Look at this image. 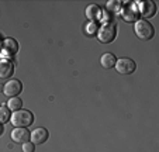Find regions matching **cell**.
<instances>
[{"label": "cell", "mask_w": 159, "mask_h": 152, "mask_svg": "<svg viewBox=\"0 0 159 152\" xmlns=\"http://www.w3.org/2000/svg\"><path fill=\"white\" fill-rule=\"evenodd\" d=\"M10 121L16 128H27L28 125L33 124L34 116L28 110H18L13 113V116L10 117Z\"/></svg>", "instance_id": "6da1fadb"}, {"label": "cell", "mask_w": 159, "mask_h": 152, "mask_svg": "<svg viewBox=\"0 0 159 152\" xmlns=\"http://www.w3.org/2000/svg\"><path fill=\"white\" fill-rule=\"evenodd\" d=\"M134 31H135V34H137V37H138L139 39H142V41H148V39H151L153 37V34H155V30H153L152 24L147 20L135 21Z\"/></svg>", "instance_id": "7a4b0ae2"}, {"label": "cell", "mask_w": 159, "mask_h": 152, "mask_svg": "<svg viewBox=\"0 0 159 152\" xmlns=\"http://www.w3.org/2000/svg\"><path fill=\"white\" fill-rule=\"evenodd\" d=\"M116 34H117V30H116L114 24L106 23L99 28L97 37H99L100 42H103V44H108V42H111L113 39L116 38Z\"/></svg>", "instance_id": "3957f363"}, {"label": "cell", "mask_w": 159, "mask_h": 152, "mask_svg": "<svg viewBox=\"0 0 159 152\" xmlns=\"http://www.w3.org/2000/svg\"><path fill=\"white\" fill-rule=\"evenodd\" d=\"M116 69L121 75H131L137 69V63L132 59H129V58H120L116 62Z\"/></svg>", "instance_id": "277c9868"}, {"label": "cell", "mask_w": 159, "mask_h": 152, "mask_svg": "<svg viewBox=\"0 0 159 152\" xmlns=\"http://www.w3.org/2000/svg\"><path fill=\"white\" fill-rule=\"evenodd\" d=\"M21 90H23L21 82L17 81V79H11V81H9L4 85L3 93L6 96H10V97H16V96H18L21 93Z\"/></svg>", "instance_id": "5b68a950"}, {"label": "cell", "mask_w": 159, "mask_h": 152, "mask_svg": "<svg viewBox=\"0 0 159 152\" xmlns=\"http://www.w3.org/2000/svg\"><path fill=\"white\" fill-rule=\"evenodd\" d=\"M48 137H49L48 130L42 128V127H39V128H35L33 132H30V140H31V142H33L34 145L44 144L45 141L48 140Z\"/></svg>", "instance_id": "8992f818"}, {"label": "cell", "mask_w": 159, "mask_h": 152, "mask_svg": "<svg viewBox=\"0 0 159 152\" xmlns=\"http://www.w3.org/2000/svg\"><path fill=\"white\" fill-rule=\"evenodd\" d=\"M11 140L17 144H24L30 140V132L25 128H14L11 131Z\"/></svg>", "instance_id": "52a82bcc"}, {"label": "cell", "mask_w": 159, "mask_h": 152, "mask_svg": "<svg viewBox=\"0 0 159 152\" xmlns=\"http://www.w3.org/2000/svg\"><path fill=\"white\" fill-rule=\"evenodd\" d=\"M138 12L142 14V17L149 18L156 13V6L153 2H142V3H139Z\"/></svg>", "instance_id": "ba28073f"}, {"label": "cell", "mask_w": 159, "mask_h": 152, "mask_svg": "<svg viewBox=\"0 0 159 152\" xmlns=\"http://www.w3.org/2000/svg\"><path fill=\"white\" fill-rule=\"evenodd\" d=\"M14 72V65L13 62L7 59H2L0 61V78L2 79H7L9 76H11Z\"/></svg>", "instance_id": "9c48e42d"}, {"label": "cell", "mask_w": 159, "mask_h": 152, "mask_svg": "<svg viewBox=\"0 0 159 152\" xmlns=\"http://www.w3.org/2000/svg\"><path fill=\"white\" fill-rule=\"evenodd\" d=\"M124 20L125 21H137V18H138V7L135 6H125L124 7Z\"/></svg>", "instance_id": "30bf717a"}, {"label": "cell", "mask_w": 159, "mask_h": 152, "mask_svg": "<svg viewBox=\"0 0 159 152\" xmlns=\"http://www.w3.org/2000/svg\"><path fill=\"white\" fill-rule=\"evenodd\" d=\"M3 51L9 55H14L18 51V42L13 38H7L3 42Z\"/></svg>", "instance_id": "8fae6325"}, {"label": "cell", "mask_w": 159, "mask_h": 152, "mask_svg": "<svg viewBox=\"0 0 159 152\" xmlns=\"http://www.w3.org/2000/svg\"><path fill=\"white\" fill-rule=\"evenodd\" d=\"M116 62H117V59H116V57L113 54H110V52H107V54H103V57L100 58V63H102V66L104 69H111L116 66Z\"/></svg>", "instance_id": "7c38bea8"}, {"label": "cell", "mask_w": 159, "mask_h": 152, "mask_svg": "<svg viewBox=\"0 0 159 152\" xmlns=\"http://www.w3.org/2000/svg\"><path fill=\"white\" fill-rule=\"evenodd\" d=\"M7 107H9L10 111H18L23 107V100L20 97H10L9 101H7Z\"/></svg>", "instance_id": "4fadbf2b"}, {"label": "cell", "mask_w": 159, "mask_h": 152, "mask_svg": "<svg viewBox=\"0 0 159 152\" xmlns=\"http://www.w3.org/2000/svg\"><path fill=\"white\" fill-rule=\"evenodd\" d=\"M100 14H102V10H100L96 4H90L86 9V16L90 20H97V18H100Z\"/></svg>", "instance_id": "5bb4252c"}, {"label": "cell", "mask_w": 159, "mask_h": 152, "mask_svg": "<svg viewBox=\"0 0 159 152\" xmlns=\"http://www.w3.org/2000/svg\"><path fill=\"white\" fill-rule=\"evenodd\" d=\"M10 117H11V111L9 110V107L2 106V107H0V124H3V122L9 121Z\"/></svg>", "instance_id": "9a60e30c"}, {"label": "cell", "mask_w": 159, "mask_h": 152, "mask_svg": "<svg viewBox=\"0 0 159 152\" xmlns=\"http://www.w3.org/2000/svg\"><path fill=\"white\" fill-rule=\"evenodd\" d=\"M34 148H35V145H34L31 141H27V142H24V144H23V146H21L23 152H34Z\"/></svg>", "instance_id": "2e32d148"}, {"label": "cell", "mask_w": 159, "mask_h": 152, "mask_svg": "<svg viewBox=\"0 0 159 152\" xmlns=\"http://www.w3.org/2000/svg\"><path fill=\"white\" fill-rule=\"evenodd\" d=\"M86 28H87V30H86L87 34H93L94 31H96V24H94V23H90Z\"/></svg>", "instance_id": "e0dca14e"}, {"label": "cell", "mask_w": 159, "mask_h": 152, "mask_svg": "<svg viewBox=\"0 0 159 152\" xmlns=\"http://www.w3.org/2000/svg\"><path fill=\"white\" fill-rule=\"evenodd\" d=\"M3 89H4V86H2V83H0V93L3 92Z\"/></svg>", "instance_id": "ac0fdd59"}, {"label": "cell", "mask_w": 159, "mask_h": 152, "mask_svg": "<svg viewBox=\"0 0 159 152\" xmlns=\"http://www.w3.org/2000/svg\"><path fill=\"white\" fill-rule=\"evenodd\" d=\"M2 132H3V125L0 124V134H2Z\"/></svg>", "instance_id": "d6986e66"}]
</instances>
